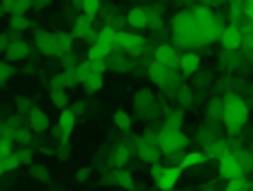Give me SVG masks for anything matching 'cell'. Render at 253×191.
<instances>
[{
	"mask_svg": "<svg viewBox=\"0 0 253 191\" xmlns=\"http://www.w3.org/2000/svg\"><path fill=\"white\" fill-rule=\"evenodd\" d=\"M107 60H83L76 67V80L84 94H98L105 87Z\"/></svg>",
	"mask_w": 253,
	"mask_h": 191,
	"instance_id": "1",
	"label": "cell"
},
{
	"mask_svg": "<svg viewBox=\"0 0 253 191\" xmlns=\"http://www.w3.org/2000/svg\"><path fill=\"white\" fill-rule=\"evenodd\" d=\"M220 120L231 134H238L249 120V104L238 94H227L222 98V118Z\"/></svg>",
	"mask_w": 253,
	"mask_h": 191,
	"instance_id": "2",
	"label": "cell"
},
{
	"mask_svg": "<svg viewBox=\"0 0 253 191\" xmlns=\"http://www.w3.org/2000/svg\"><path fill=\"white\" fill-rule=\"evenodd\" d=\"M149 49V40L144 36H140L138 31H123L118 29L116 34V45H114V51L125 53V56L131 58H142Z\"/></svg>",
	"mask_w": 253,
	"mask_h": 191,
	"instance_id": "3",
	"label": "cell"
},
{
	"mask_svg": "<svg viewBox=\"0 0 253 191\" xmlns=\"http://www.w3.org/2000/svg\"><path fill=\"white\" fill-rule=\"evenodd\" d=\"M147 74L149 78H151L153 85H158L160 89H165V92H178L180 87H182V83L178 80V76H175L173 69H167V67L158 65V62H151V65L147 67Z\"/></svg>",
	"mask_w": 253,
	"mask_h": 191,
	"instance_id": "4",
	"label": "cell"
},
{
	"mask_svg": "<svg viewBox=\"0 0 253 191\" xmlns=\"http://www.w3.org/2000/svg\"><path fill=\"white\" fill-rule=\"evenodd\" d=\"M69 49H74V36L67 31H49L47 38V58H60Z\"/></svg>",
	"mask_w": 253,
	"mask_h": 191,
	"instance_id": "5",
	"label": "cell"
},
{
	"mask_svg": "<svg viewBox=\"0 0 253 191\" xmlns=\"http://www.w3.org/2000/svg\"><path fill=\"white\" fill-rule=\"evenodd\" d=\"M156 140L162 153H175L189 143V138L182 134V129H165L158 134Z\"/></svg>",
	"mask_w": 253,
	"mask_h": 191,
	"instance_id": "6",
	"label": "cell"
},
{
	"mask_svg": "<svg viewBox=\"0 0 253 191\" xmlns=\"http://www.w3.org/2000/svg\"><path fill=\"white\" fill-rule=\"evenodd\" d=\"M76 125H78V116H76L69 107H65V109H60V111H58L56 134H58L60 144H69V138H71V134H74Z\"/></svg>",
	"mask_w": 253,
	"mask_h": 191,
	"instance_id": "7",
	"label": "cell"
},
{
	"mask_svg": "<svg viewBox=\"0 0 253 191\" xmlns=\"http://www.w3.org/2000/svg\"><path fill=\"white\" fill-rule=\"evenodd\" d=\"M215 169H218V176L224 180V183H229V180H236L240 178V176H245V171H242L240 162H238L236 153H222V156L218 158V162H215Z\"/></svg>",
	"mask_w": 253,
	"mask_h": 191,
	"instance_id": "8",
	"label": "cell"
},
{
	"mask_svg": "<svg viewBox=\"0 0 253 191\" xmlns=\"http://www.w3.org/2000/svg\"><path fill=\"white\" fill-rule=\"evenodd\" d=\"M218 40L227 53H236V51H240L242 43H245V34H242V29H238V27L227 25V27H222V34H220Z\"/></svg>",
	"mask_w": 253,
	"mask_h": 191,
	"instance_id": "9",
	"label": "cell"
},
{
	"mask_svg": "<svg viewBox=\"0 0 253 191\" xmlns=\"http://www.w3.org/2000/svg\"><path fill=\"white\" fill-rule=\"evenodd\" d=\"M151 183L156 185L158 191H175V187H178V183H180V169L178 167H165L162 165L160 174H158Z\"/></svg>",
	"mask_w": 253,
	"mask_h": 191,
	"instance_id": "10",
	"label": "cell"
},
{
	"mask_svg": "<svg viewBox=\"0 0 253 191\" xmlns=\"http://www.w3.org/2000/svg\"><path fill=\"white\" fill-rule=\"evenodd\" d=\"M178 58H180L178 49L169 43H162L153 49V62L167 67V69H175V67H178Z\"/></svg>",
	"mask_w": 253,
	"mask_h": 191,
	"instance_id": "11",
	"label": "cell"
},
{
	"mask_svg": "<svg viewBox=\"0 0 253 191\" xmlns=\"http://www.w3.org/2000/svg\"><path fill=\"white\" fill-rule=\"evenodd\" d=\"M31 51H34V47H31L29 40L25 38H13V43L9 45L7 53H4V60L9 62H25L31 58Z\"/></svg>",
	"mask_w": 253,
	"mask_h": 191,
	"instance_id": "12",
	"label": "cell"
},
{
	"mask_svg": "<svg viewBox=\"0 0 253 191\" xmlns=\"http://www.w3.org/2000/svg\"><path fill=\"white\" fill-rule=\"evenodd\" d=\"M27 125L36 134H44L49 129V116L42 107H29L27 109Z\"/></svg>",
	"mask_w": 253,
	"mask_h": 191,
	"instance_id": "13",
	"label": "cell"
},
{
	"mask_svg": "<svg viewBox=\"0 0 253 191\" xmlns=\"http://www.w3.org/2000/svg\"><path fill=\"white\" fill-rule=\"evenodd\" d=\"M162 156L160 147H158V140L151 136H144L138 144V158L144 162H158V158Z\"/></svg>",
	"mask_w": 253,
	"mask_h": 191,
	"instance_id": "14",
	"label": "cell"
},
{
	"mask_svg": "<svg viewBox=\"0 0 253 191\" xmlns=\"http://www.w3.org/2000/svg\"><path fill=\"white\" fill-rule=\"evenodd\" d=\"M125 22L129 25L131 31H138V34L142 29H147V11H144V7H140V4L129 7L125 13Z\"/></svg>",
	"mask_w": 253,
	"mask_h": 191,
	"instance_id": "15",
	"label": "cell"
},
{
	"mask_svg": "<svg viewBox=\"0 0 253 191\" xmlns=\"http://www.w3.org/2000/svg\"><path fill=\"white\" fill-rule=\"evenodd\" d=\"M76 85H78V80H76V69H60L58 74L51 76L49 87H51V89H62V92H69V89H74Z\"/></svg>",
	"mask_w": 253,
	"mask_h": 191,
	"instance_id": "16",
	"label": "cell"
},
{
	"mask_svg": "<svg viewBox=\"0 0 253 191\" xmlns=\"http://www.w3.org/2000/svg\"><path fill=\"white\" fill-rule=\"evenodd\" d=\"M178 67L184 76H196L202 67V56L198 51H187L178 58Z\"/></svg>",
	"mask_w": 253,
	"mask_h": 191,
	"instance_id": "17",
	"label": "cell"
},
{
	"mask_svg": "<svg viewBox=\"0 0 253 191\" xmlns=\"http://www.w3.org/2000/svg\"><path fill=\"white\" fill-rule=\"evenodd\" d=\"M205 160H207L205 153L198 151V149H191V151H187L182 158H180L178 169H180V174H182V171H189V169H198Z\"/></svg>",
	"mask_w": 253,
	"mask_h": 191,
	"instance_id": "18",
	"label": "cell"
},
{
	"mask_svg": "<svg viewBox=\"0 0 253 191\" xmlns=\"http://www.w3.org/2000/svg\"><path fill=\"white\" fill-rule=\"evenodd\" d=\"M7 31L18 38V36H22V34L34 31V22H31L27 16H9V29Z\"/></svg>",
	"mask_w": 253,
	"mask_h": 191,
	"instance_id": "19",
	"label": "cell"
},
{
	"mask_svg": "<svg viewBox=\"0 0 253 191\" xmlns=\"http://www.w3.org/2000/svg\"><path fill=\"white\" fill-rule=\"evenodd\" d=\"M93 20H96L93 16H87V13H80V16L74 20V25H71V36H74V40H76V38L83 40V36L87 34L89 29H93Z\"/></svg>",
	"mask_w": 253,
	"mask_h": 191,
	"instance_id": "20",
	"label": "cell"
},
{
	"mask_svg": "<svg viewBox=\"0 0 253 191\" xmlns=\"http://www.w3.org/2000/svg\"><path fill=\"white\" fill-rule=\"evenodd\" d=\"M109 56H111V47H107L102 43L89 45L87 51H84V60H107Z\"/></svg>",
	"mask_w": 253,
	"mask_h": 191,
	"instance_id": "21",
	"label": "cell"
},
{
	"mask_svg": "<svg viewBox=\"0 0 253 191\" xmlns=\"http://www.w3.org/2000/svg\"><path fill=\"white\" fill-rule=\"evenodd\" d=\"M111 120H114L116 129H120V131H129L131 127H133V116H131L126 109H116Z\"/></svg>",
	"mask_w": 253,
	"mask_h": 191,
	"instance_id": "22",
	"label": "cell"
},
{
	"mask_svg": "<svg viewBox=\"0 0 253 191\" xmlns=\"http://www.w3.org/2000/svg\"><path fill=\"white\" fill-rule=\"evenodd\" d=\"M131 160V149L126 147V144H118V147L114 149V153H111V165L116 167H126V162Z\"/></svg>",
	"mask_w": 253,
	"mask_h": 191,
	"instance_id": "23",
	"label": "cell"
},
{
	"mask_svg": "<svg viewBox=\"0 0 253 191\" xmlns=\"http://www.w3.org/2000/svg\"><path fill=\"white\" fill-rule=\"evenodd\" d=\"M76 7L80 9V13H87V16L96 18L102 9V0H74Z\"/></svg>",
	"mask_w": 253,
	"mask_h": 191,
	"instance_id": "24",
	"label": "cell"
},
{
	"mask_svg": "<svg viewBox=\"0 0 253 191\" xmlns=\"http://www.w3.org/2000/svg\"><path fill=\"white\" fill-rule=\"evenodd\" d=\"M49 100H51V104L58 109V111L69 107V102H71L69 92H62V89H51V92H49Z\"/></svg>",
	"mask_w": 253,
	"mask_h": 191,
	"instance_id": "25",
	"label": "cell"
},
{
	"mask_svg": "<svg viewBox=\"0 0 253 191\" xmlns=\"http://www.w3.org/2000/svg\"><path fill=\"white\" fill-rule=\"evenodd\" d=\"M184 122H187L184 111L182 109H175V111H171L169 118H167V129H182Z\"/></svg>",
	"mask_w": 253,
	"mask_h": 191,
	"instance_id": "26",
	"label": "cell"
},
{
	"mask_svg": "<svg viewBox=\"0 0 253 191\" xmlns=\"http://www.w3.org/2000/svg\"><path fill=\"white\" fill-rule=\"evenodd\" d=\"M16 76V67L9 60H0V85L11 83V78Z\"/></svg>",
	"mask_w": 253,
	"mask_h": 191,
	"instance_id": "27",
	"label": "cell"
},
{
	"mask_svg": "<svg viewBox=\"0 0 253 191\" xmlns=\"http://www.w3.org/2000/svg\"><path fill=\"white\" fill-rule=\"evenodd\" d=\"M222 191H251V185L245 176H240V178H236V180H229Z\"/></svg>",
	"mask_w": 253,
	"mask_h": 191,
	"instance_id": "28",
	"label": "cell"
},
{
	"mask_svg": "<svg viewBox=\"0 0 253 191\" xmlns=\"http://www.w3.org/2000/svg\"><path fill=\"white\" fill-rule=\"evenodd\" d=\"M207 111H209L211 120H220V118H222V98L209 100V104H207Z\"/></svg>",
	"mask_w": 253,
	"mask_h": 191,
	"instance_id": "29",
	"label": "cell"
},
{
	"mask_svg": "<svg viewBox=\"0 0 253 191\" xmlns=\"http://www.w3.org/2000/svg\"><path fill=\"white\" fill-rule=\"evenodd\" d=\"M13 38H16V36L9 34V31H0V56L2 58H4V53H7L9 45L13 43Z\"/></svg>",
	"mask_w": 253,
	"mask_h": 191,
	"instance_id": "30",
	"label": "cell"
},
{
	"mask_svg": "<svg viewBox=\"0 0 253 191\" xmlns=\"http://www.w3.org/2000/svg\"><path fill=\"white\" fill-rule=\"evenodd\" d=\"M74 178L78 180V183H87V180L91 178V171H89L87 167H78V169H76V174H74Z\"/></svg>",
	"mask_w": 253,
	"mask_h": 191,
	"instance_id": "31",
	"label": "cell"
},
{
	"mask_svg": "<svg viewBox=\"0 0 253 191\" xmlns=\"http://www.w3.org/2000/svg\"><path fill=\"white\" fill-rule=\"evenodd\" d=\"M69 109L76 113V116L80 118V116H83V113H84V109H87V104H84L83 100H76V102H69Z\"/></svg>",
	"mask_w": 253,
	"mask_h": 191,
	"instance_id": "32",
	"label": "cell"
},
{
	"mask_svg": "<svg viewBox=\"0 0 253 191\" xmlns=\"http://www.w3.org/2000/svg\"><path fill=\"white\" fill-rule=\"evenodd\" d=\"M7 171H4V167H2V162H0V176H4Z\"/></svg>",
	"mask_w": 253,
	"mask_h": 191,
	"instance_id": "33",
	"label": "cell"
},
{
	"mask_svg": "<svg viewBox=\"0 0 253 191\" xmlns=\"http://www.w3.org/2000/svg\"><path fill=\"white\" fill-rule=\"evenodd\" d=\"M240 2H245V4H253V0H240Z\"/></svg>",
	"mask_w": 253,
	"mask_h": 191,
	"instance_id": "34",
	"label": "cell"
},
{
	"mask_svg": "<svg viewBox=\"0 0 253 191\" xmlns=\"http://www.w3.org/2000/svg\"><path fill=\"white\" fill-rule=\"evenodd\" d=\"M4 16V11H2V4H0V18H2Z\"/></svg>",
	"mask_w": 253,
	"mask_h": 191,
	"instance_id": "35",
	"label": "cell"
}]
</instances>
